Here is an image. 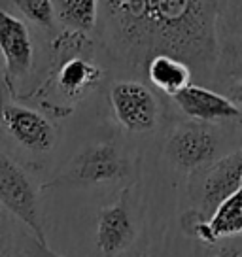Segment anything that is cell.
<instances>
[{"label": "cell", "mask_w": 242, "mask_h": 257, "mask_svg": "<svg viewBox=\"0 0 242 257\" xmlns=\"http://www.w3.org/2000/svg\"><path fill=\"white\" fill-rule=\"evenodd\" d=\"M180 110L195 121L202 123H216V121L238 119L240 110L234 100L214 93L201 85H187L174 95Z\"/></svg>", "instance_id": "obj_8"}, {"label": "cell", "mask_w": 242, "mask_h": 257, "mask_svg": "<svg viewBox=\"0 0 242 257\" xmlns=\"http://www.w3.org/2000/svg\"><path fill=\"white\" fill-rule=\"evenodd\" d=\"M0 53L6 61L8 74L19 78L33 66V40L27 25L0 8Z\"/></svg>", "instance_id": "obj_9"}, {"label": "cell", "mask_w": 242, "mask_h": 257, "mask_svg": "<svg viewBox=\"0 0 242 257\" xmlns=\"http://www.w3.org/2000/svg\"><path fill=\"white\" fill-rule=\"evenodd\" d=\"M240 253H238V249H234V248H223V249H219L218 253L214 257H238Z\"/></svg>", "instance_id": "obj_18"}, {"label": "cell", "mask_w": 242, "mask_h": 257, "mask_svg": "<svg viewBox=\"0 0 242 257\" xmlns=\"http://www.w3.org/2000/svg\"><path fill=\"white\" fill-rule=\"evenodd\" d=\"M169 159L184 172H195L218 157L216 133L204 123H182L167 140Z\"/></svg>", "instance_id": "obj_4"}, {"label": "cell", "mask_w": 242, "mask_h": 257, "mask_svg": "<svg viewBox=\"0 0 242 257\" xmlns=\"http://www.w3.org/2000/svg\"><path fill=\"white\" fill-rule=\"evenodd\" d=\"M129 174V163L113 144H95L85 148L72 161L70 169L51 185H95L121 182Z\"/></svg>", "instance_id": "obj_3"}, {"label": "cell", "mask_w": 242, "mask_h": 257, "mask_svg": "<svg viewBox=\"0 0 242 257\" xmlns=\"http://www.w3.org/2000/svg\"><path fill=\"white\" fill-rule=\"evenodd\" d=\"M238 153H240V155H242V148H240V152H238Z\"/></svg>", "instance_id": "obj_20"}, {"label": "cell", "mask_w": 242, "mask_h": 257, "mask_svg": "<svg viewBox=\"0 0 242 257\" xmlns=\"http://www.w3.org/2000/svg\"><path fill=\"white\" fill-rule=\"evenodd\" d=\"M129 189H123L115 204L106 206L97 223V246L106 257L117 255L135 240V227L127 204Z\"/></svg>", "instance_id": "obj_7"}, {"label": "cell", "mask_w": 242, "mask_h": 257, "mask_svg": "<svg viewBox=\"0 0 242 257\" xmlns=\"http://www.w3.org/2000/svg\"><path fill=\"white\" fill-rule=\"evenodd\" d=\"M23 255L25 257H61V255H57L55 251H51V249L48 248V244H42L36 236L27 238Z\"/></svg>", "instance_id": "obj_16"}, {"label": "cell", "mask_w": 242, "mask_h": 257, "mask_svg": "<svg viewBox=\"0 0 242 257\" xmlns=\"http://www.w3.org/2000/svg\"><path fill=\"white\" fill-rule=\"evenodd\" d=\"M0 206L16 216L42 244L46 242V233L42 225L40 202L36 187L25 170L10 159L0 150Z\"/></svg>", "instance_id": "obj_2"}, {"label": "cell", "mask_w": 242, "mask_h": 257, "mask_svg": "<svg viewBox=\"0 0 242 257\" xmlns=\"http://www.w3.org/2000/svg\"><path fill=\"white\" fill-rule=\"evenodd\" d=\"M100 80V68L89 61H83L80 57L68 59L61 64L59 72H57V85L65 93L66 96H81L87 93L89 89L97 85Z\"/></svg>", "instance_id": "obj_13"}, {"label": "cell", "mask_w": 242, "mask_h": 257, "mask_svg": "<svg viewBox=\"0 0 242 257\" xmlns=\"http://www.w3.org/2000/svg\"><path fill=\"white\" fill-rule=\"evenodd\" d=\"M55 16L65 27L89 32L97 27L100 2L98 0H55Z\"/></svg>", "instance_id": "obj_14"}, {"label": "cell", "mask_w": 242, "mask_h": 257, "mask_svg": "<svg viewBox=\"0 0 242 257\" xmlns=\"http://www.w3.org/2000/svg\"><path fill=\"white\" fill-rule=\"evenodd\" d=\"M12 4L33 23L42 25V27L53 25L55 8L51 0H12Z\"/></svg>", "instance_id": "obj_15"}, {"label": "cell", "mask_w": 242, "mask_h": 257, "mask_svg": "<svg viewBox=\"0 0 242 257\" xmlns=\"http://www.w3.org/2000/svg\"><path fill=\"white\" fill-rule=\"evenodd\" d=\"M191 231L204 244H216L221 238L242 234V184L219 202L208 221L199 212L197 219L191 221Z\"/></svg>", "instance_id": "obj_10"}, {"label": "cell", "mask_w": 242, "mask_h": 257, "mask_svg": "<svg viewBox=\"0 0 242 257\" xmlns=\"http://www.w3.org/2000/svg\"><path fill=\"white\" fill-rule=\"evenodd\" d=\"M146 72L155 87L161 89L163 93L170 96H174L178 91L187 87L191 81V76H193V70L189 64L178 57L165 55V53L152 57L146 66Z\"/></svg>", "instance_id": "obj_12"}, {"label": "cell", "mask_w": 242, "mask_h": 257, "mask_svg": "<svg viewBox=\"0 0 242 257\" xmlns=\"http://www.w3.org/2000/svg\"><path fill=\"white\" fill-rule=\"evenodd\" d=\"M231 95H233V100H234V102L242 106V80L238 81V83H236V85L233 87Z\"/></svg>", "instance_id": "obj_17"}, {"label": "cell", "mask_w": 242, "mask_h": 257, "mask_svg": "<svg viewBox=\"0 0 242 257\" xmlns=\"http://www.w3.org/2000/svg\"><path fill=\"white\" fill-rule=\"evenodd\" d=\"M115 119L131 133H148L157 125L159 104L155 95L138 81H117L110 91Z\"/></svg>", "instance_id": "obj_5"}, {"label": "cell", "mask_w": 242, "mask_h": 257, "mask_svg": "<svg viewBox=\"0 0 242 257\" xmlns=\"http://www.w3.org/2000/svg\"><path fill=\"white\" fill-rule=\"evenodd\" d=\"M0 119L10 137L33 153L49 152L57 140L55 127L42 113L17 104H4Z\"/></svg>", "instance_id": "obj_6"}, {"label": "cell", "mask_w": 242, "mask_h": 257, "mask_svg": "<svg viewBox=\"0 0 242 257\" xmlns=\"http://www.w3.org/2000/svg\"><path fill=\"white\" fill-rule=\"evenodd\" d=\"M104 40L133 68L159 53L204 74L218 63V23L223 0H98Z\"/></svg>", "instance_id": "obj_1"}, {"label": "cell", "mask_w": 242, "mask_h": 257, "mask_svg": "<svg viewBox=\"0 0 242 257\" xmlns=\"http://www.w3.org/2000/svg\"><path fill=\"white\" fill-rule=\"evenodd\" d=\"M4 63H6V61H4V57H2V53H0V66H2Z\"/></svg>", "instance_id": "obj_19"}, {"label": "cell", "mask_w": 242, "mask_h": 257, "mask_svg": "<svg viewBox=\"0 0 242 257\" xmlns=\"http://www.w3.org/2000/svg\"><path fill=\"white\" fill-rule=\"evenodd\" d=\"M242 184V155H227L206 172L201 187V204L204 214H212ZM201 212V214H202Z\"/></svg>", "instance_id": "obj_11"}]
</instances>
